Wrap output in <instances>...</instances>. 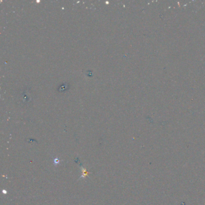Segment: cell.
I'll return each mask as SVG.
<instances>
[{"label":"cell","mask_w":205,"mask_h":205,"mask_svg":"<svg viewBox=\"0 0 205 205\" xmlns=\"http://www.w3.org/2000/svg\"><path fill=\"white\" fill-rule=\"evenodd\" d=\"M54 163H55V164H58V163H59V159H56L54 160Z\"/></svg>","instance_id":"1"}]
</instances>
